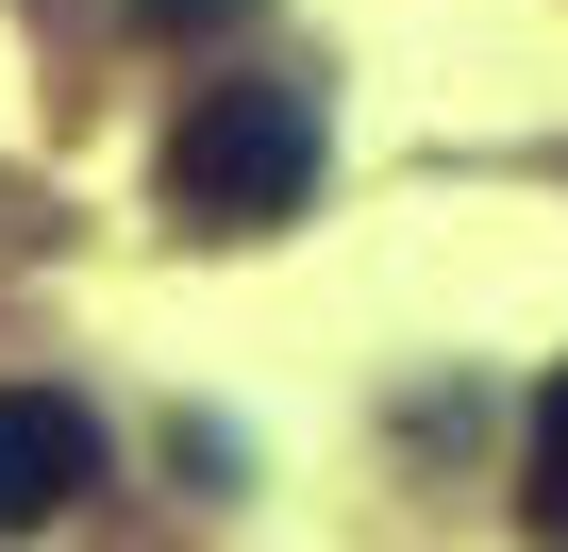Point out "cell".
Instances as JSON below:
<instances>
[{
  "mask_svg": "<svg viewBox=\"0 0 568 552\" xmlns=\"http://www.w3.org/2000/svg\"><path fill=\"white\" fill-rule=\"evenodd\" d=\"M302 201H318V101L302 84H184V118H168V218L267 234Z\"/></svg>",
  "mask_w": 568,
  "mask_h": 552,
  "instance_id": "cell-1",
  "label": "cell"
},
{
  "mask_svg": "<svg viewBox=\"0 0 568 552\" xmlns=\"http://www.w3.org/2000/svg\"><path fill=\"white\" fill-rule=\"evenodd\" d=\"M84 485H101V419H84L68 385H0V535L68 519Z\"/></svg>",
  "mask_w": 568,
  "mask_h": 552,
  "instance_id": "cell-2",
  "label": "cell"
},
{
  "mask_svg": "<svg viewBox=\"0 0 568 552\" xmlns=\"http://www.w3.org/2000/svg\"><path fill=\"white\" fill-rule=\"evenodd\" d=\"M518 519H535V535H568V369L535 385V469H518Z\"/></svg>",
  "mask_w": 568,
  "mask_h": 552,
  "instance_id": "cell-3",
  "label": "cell"
},
{
  "mask_svg": "<svg viewBox=\"0 0 568 552\" xmlns=\"http://www.w3.org/2000/svg\"><path fill=\"white\" fill-rule=\"evenodd\" d=\"M217 18H251V0H134V34H217Z\"/></svg>",
  "mask_w": 568,
  "mask_h": 552,
  "instance_id": "cell-4",
  "label": "cell"
}]
</instances>
